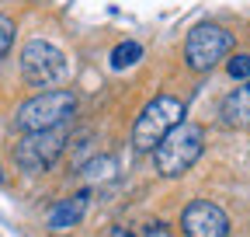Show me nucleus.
<instances>
[{"label": "nucleus", "mask_w": 250, "mask_h": 237, "mask_svg": "<svg viewBox=\"0 0 250 237\" xmlns=\"http://www.w3.org/2000/svg\"><path fill=\"white\" fill-rule=\"evenodd\" d=\"M229 52H233V35L226 32L223 24L205 21V24H195L191 32H188V42H184V63L191 67V70H198V73L212 70L215 63H223Z\"/></svg>", "instance_id": "39448f33"}, {"label": "nucleus", "mask_w": 250, "mask_h": 237, "mask_svg": "<svg viewBox=\"0 0 250 237\" xmlns=\"http://www.w3.org/2000/svg\"><path fill=\"white\" fill-rule=\"evenodd\" d=\"M205 150V129L198 122H181L160 146L153 150V164L164 178H181Z\"/></svg>", "instance_id": "7ed1b4c3"}, {"label": "nucleus", "mask_w": 250, "mask_h": 237, "mask_svg": "<svg viewBox=\"0 0 250 237\" xmlns=\"http://www.w3.org/2000/svg\"><path fill=\"white\" fill-rule=\"evenodd\" d=\"M118 174V161L111 154H101V157H90L80 164V178L87 185H101V182H111V178Z\"/></svg>", "instance_id": "9d476101"}, {"label": "nucleus", "mask_w": 250, "mask_h": 237, "mask_svg": "<svg viewBox=\"0 0 250 237\" xmlns=\"http://www.w3.org/2000/svg\"><path fill=\"white\" fill-rule=\"evenodd\" d=\"M139 59H143V46L132 42V39H125V42H118L111 49V67L115 70H129L132 63H139Z\"/></svg>", "instance_id": "9b49d317"}, {"label": "nucleus", "mask_w": 250, "mask_h": 237, "mask_svg": "<svg viewBox=\"0 0 250 237\" xmlns=\"http://www.w3.org/2000/svg\"><path fill=\"white\" fill-rule=\"evenodd\" d=\"M70 73V63L62 49H56L52 42L45 39H31L24 49H21V77L31 84V87H52Z\"/></svg>", "instance_id": "423d86ee"}, {"label": "nucleus", "mask_w": 250, "mask_h": 237, "mask_svg": "<svg viewBox=\"0 0 250 237\" xmlns=\"http://www.w3.org/2000/svg\"><path fill=\"white\" fill-rule=\"evenodd\" d=\"M139 237H174V234H170L164 223H149V227H143V234H139Z\"/></svg>", "instance_id": "4468645a"}, {"label": "nucleus", "mask_w": 250, "mask_h": 237, "mask_svg": "<svg viewBox=\"0 0 250 237\" xmlns=\"http://www.w3.org/2000/svg\"><path fill=\"white\" fill-rule=\"evenodd\" d=\"M226 73H229L233 80H250V56H247V52L233 56L229 63H226Z\"/></svg>", "instance_id": "f8f14e48"}, {"label": "nucleus", "mask_w": 250, "mask_h": 237, "mask_svg": "<svg viewBox=\"0 0 250 237\" xmlns=\"http://www.w3.org/2000/svg\"><path fill=\"white\" fill-rule=\"evenodd\" d=\"M66 140H70V129L59 126V129H42V133H24L18 143H14V164L28 174H42L49 171L59 154L66 150Z\"/></svg>", "instance_id": "20e7f679"}, {"label": "nucleus", "mask_w": 250, "mask_h": 237, "mask_svg": "<svg viewBox=\"0 0 250 237\" xmlns=\"http://www.w3.org/2000/svg\"><path fill=\"white\" fill-rule=\"evenodd\" d=\"M184 122V101L174 95H156L132 126V146L139 154H153L177 126Z\"/></svg>", "instance_id": "f03ea898"}, {"label": "nucleus", "mask_w": 250, "mask_h": 237, "mask_svg": "<svg viewBox=\"0 0 250 237\" xmlns=\"http://www.w3.org/2000/svg\"><path fill=\"white\" fill-rule=\"evenodd\" d=\"M219 118H223L226 129L250 126V80H243L240 87H233V91L223 98V105H219Z\"/></svg>", "instance_id": "6e6552de"}, {"label": "nucleus", "mask_w": 250, "mask_h": 237, "mask_svg": "<svg viewBox=\"0 0 250 237\" xmlns=\"http://www.w3.org/2000/svg\"><path fill=\"white\" fill-rule=\"evenodd\" d=\"M108 237H136V234H132V230H129V227H115V230H111V234H108Z\"/></svg>", "instance_id": "2eb2a0df"}, {"label": "nucleus", "mask_w": 250, "mask_h": 237, "mask_svg": "<svg viewBox=\"0 0 250 237\" xmlns=\"http://www.w3.org/2000/svg\"><path fill=\"white\" fill-rule=\"evenodd\" d=\"M83 210H87V192H77L70 199H59L52 210H49V230L62 234V230H70L83 220Z\"/></svg>", "instance_id": "1a4fd4ad"}, {"label": "nucleus", "mask_w": 250, "mask_h": 237, "mask_svg": "<svg viewBox=\"0 0 250 237\" xmlns=\"http://www.w3.org/2000/svg\"><path fill=\"white\" fill-rule=\"evenodd\" d=\"M77 112V95L73 91H42L35 98H28L14 112V129L18 133H42V129H59L66 126Z\"/></svg>", "instance_id": "f257e3e1"}, {"label": "nucleus", "mask_w": 250, "mask_h": 237, "mask_svg": "<svg viewBox=\"0 0 250 237\" xmlns=\"http://www.w3.org/2000/svg\"><path fill=\"white\" fill-rule=\"evenodd\" d=\"M11 46H14V21L7 14H0V59L7 56Z\"/></svg>", "instance_id": "ddd939ff"}, {"label": "nucleus", "mask_w": 250, "mask_h": 237, "mask_svg": "<svg viewBox=\"0 0 250 237\" xmlns=\"http://www.w3.org/2000/svg\"><path fill=\"white\" fill-rule=\"evenodd\" d=\"M181 230L184 237H229V216L223 206L208 199H195L181 213Z\"/></svg>", "instance_id": "0eeeda50"}]
</instances>
